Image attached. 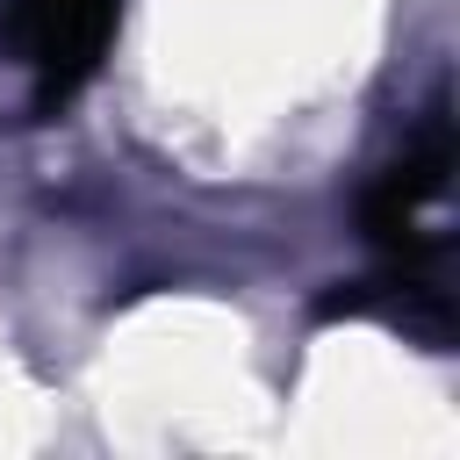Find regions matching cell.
<instances>
[{
    "label": "cell",
    "mask_w": 460,
    "mask_h": 460,
    "mask_svg": "<svg viewBox=\"0 0 460 460\" xmlns=\"http://www.w3.org/2000/svg\"><path fill=\"white\" fill-rule=\"evenodd\" d=\"M22 50L43 79V101H65L72 86L93 79L108 29H115V0H22Z\"/></svg>",
    "instance_id": "1"
}]
</instances>
